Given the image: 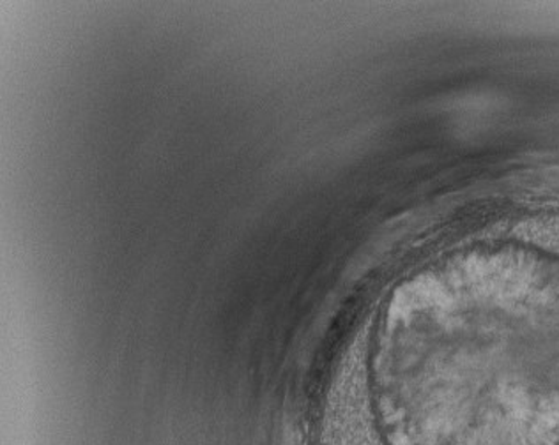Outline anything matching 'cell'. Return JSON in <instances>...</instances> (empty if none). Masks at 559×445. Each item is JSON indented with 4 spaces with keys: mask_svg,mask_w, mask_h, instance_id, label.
Returning a JSON list of instances; mask_svg holds the SVG:
<instances>
[{
    "mask_svg": "<svg viewBox=\"0 0 559 445\" xmlns=\"http://www.w3.org/2000/svg\"><path fill=\"white\" fill-rule=\"evenodd\" d=\"M369 376L381 445H559V255H433L388 297Z\"/></svg>",
    "mask_w": 559,
    "mask_h": 445,
    "instance_id": "cell-1",
    "label": "cell"
}]
</instances>
